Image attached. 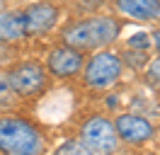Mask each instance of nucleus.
<instances>
[{
	"mask_svg": "<svg viewBox=\"0 0 160 155\" xmlns=\"http://www.w3.org/2000/svg\"><path fill=\"white\" fill-rule=\"evenodd\" d=\"M121 22L119 15L114 12H90L80 15L66 22L58 32L61 44L75 48L80 53H92L100 48H112L121 37Z\"/></svg>",
	"mask_w": 160,
	"mask_h": 155,
	"instance_id": "1",
	"label": "nucleus"
},
{
	"mask_svg": "<svg viewBox=\"0 0 160 155\" xmlns=\"http://www.w3.org/2000/svg\"><path fill=\"white\" fill-rule=\"evenodd\" d=\"M0 153L2 155H44L46 136L29 116L17 112L0 114Z\"/></svg>",
	"mask_w": 160,
	"mask_h": 155,
	"instance_id": "2",
	"label": "nucleus"
},
{
	"mask_svg": "<svg viewBox=\"0 0 160 155\" xmlns=\"http://www.w3.org/2000/svg\"><path fill=\"white\" fill-rule=\"evenodd\" d=\"M124 63H121L119 51H112V48H100V51H92L85 56L82 70H80V80L82 85L92 90V92H104L114 87L124 75Z\"/></svg>",
	"mask_w": 160,
	"mask_h": 155,
	"instance_id": "3",
	"label": "nucleus"
},
{
	"mask_svg": "<svg viewBox=\"0 0 160 155\" xmlns=\"http://www.w3.org/2000/svg\"><path fill=\"white\" fill-rule=\"evenodd\" d=\"M5 73H8L12 92H15V97H17L20 102L39 99V97L49 90V82H51L44 63H41V61H34V58L12 61L10 66L5 68Z\"/></svg>",
	"mask_w": 160,
	"mask_h": 155,
	"instance_id": "4",
	"label": "nucleus"
},
{
	"mask_svg": "<svg viewBox=\"0 0 160 155\" xmlns=\"http://www.w3.org/2000/svg\"><path fill=\"white\" fill-rule=\"evenodd\" d=\"M80 143L92 155H117L119 153V138L114 131V121L104 114H90L78 131Z\"/></svg>",
	"mask_w": 160,
	"mask_h": 155,
	"instance_id": "5",
	"label": "nucleus"
},
{
	"mask_svg": "<svg viewBox=\"0 0 160 155\" xmlns=\"http://www.w3.org/2000/svg\"><path fill=\"white\" fill-rule=\"evenodd\" d=\"M20 10L24 19V29H27V39H39L51 34L63 17V8L53 0H34V2L22 5Z\"/></svg>",
	"mask_w": 160,
	"mask_h": 155,
	"instance_id": "6",
	"label": "nucleus"
},
{
	"mask_svg": "<svg viewBox=\"0 0 160 155\" xmlns=\"http://www.w3.org/2000/svg\"><path fill=\"white\" fill-rule=\"evenodd\" d=\"M82 63H85V53H80V51L66 46V44H61V41L53 44V46L46 51V56H44L46 73H49V78H56V80L80 78Z\"/></svg>",
	"mask_w": 160,
	"mask_h": 155,
	"instance_id": "7",
	"label": "nucleus"
},
{
	"mask_svg": "<svg viewBox=\"0 0 160 155\" xmlns=\"http://www.w3.org/2000/svg\"><path fill=\"white\" fill-rule=\"evenodd\" d=\"M114 131H117V138L119 143L126 145H143L155 138V126L150 124L146 116L133 114V112H121L114 119Z\"/></svg>",
	"mask_w": 160,
	"mask_h": 155,
	"instance_id": "8",
	"label": "nucleus"
},
{
	"mask_svg": "<svg viewBox=\"0 0 160 155\" xmlns=\"http://www.w3.org/2000/svg\"><path fill=\"white\" fill-rule=\"evenodd\" d=\"M114 10L133 22H160V0H114Z\"/></svg>",
	"mask_w": 160,
	"mask_h": 155,
	"instance_id": "9",
	"label": "nucleus"
},
{
	"mask_svg": "<svg viewBox=\"0 0 160 155\" xmlns=\"http://www.w3.org/2000/svg\"><path fill=\"white\" fill-rule=\"evenodd\" d=\"M27 39L24 19H22L20 8H2L0 10V44L15 46Z\"/></svg>",
	"mask_w": 160,
	"mask_h": 155,
	"instance_id": "10",
	"label": "nucleus"
},
{
	"mask_svg": "<svg viewBox=\"0 0 160 155\" xmlns=\"http://www.w3.org/2000/svg\"><path fill=\"white\" fill-rule=\"evenodd\" d=\"M17 102H20V99H17V97H15V92H12L5 68H0V114L12 112V109L17 107Z\"/></svg>",
	"mask_w": 160,
	"mask_h": 155,
	"instance_id": "11",
	"label": "nucleus"
},
{
	"mask_svg": "<svg viewBox=\"0 0 160 155\" xmlns=\"http://www.w3.org/2000/svg\"><path fill=\"white\" fill-rule=\"evenodd\" d=\"M119 56H121L124 68H131V70H143V68L148 66V61H150L146 51H136V48H124Z\"/></svg>",
	"mask_w": 160,
	"mask_h": 155,
	"instance_id": "12",
	"label": "nucleus"
},
{
	"mask_svg": "<svg viewBox=\"0 0 160 155\" xmlns=\"http://www.w3.org/2000/svg\"><path fill=\"white\" fill-rule=\"evenodd\" d=\"M53 155H92V153L80 143V138H68L53 148Z\"/></svg>",
	"mask_w": 160,
	"mask_h": 155,
	"instance_id": "13",
	"label": "nucleus"
},
{
	"mask_svg": "<svg viewBox=\"0 0 160 155\" xmlns=\"http://www.w3.org/2000/svg\"><path fill=\"white\" fill-rule=\"evenodd\" d=\"M153 46V41H150V34L148 32H136V34H131L126 39V48H136V51H148Z\"/></svg>",
	"mask_w": 160,
	"mask_h": 155,
	"instance_id": "14",
	"label": "nucleus"
},
{
	"mask_svg": "<svg viewBox=\"0 0 160 155\" xmlns=\"http://www.w3.org/2000/svg\"><path fill=\"white\" fill-rule=\"evenodd\" d=\"M146 70V78H148V82H153V85L160 87V56L158 58H150L148 66L143 68Z\"/></svg>",
	"mask_w": 160,
	"mask_h": 155,
	"instance_id": "15",
	"label": "nucleus"
},
{
	"mask_svg": "<svg viewBox=\"0 0 160 155\" xmlns=\"http://www.w3.org/2000/svg\"><path fill=\"white\" fill-rule=\"evenodd\" d=\"M12 63V46H5V44H0V68L10 66Z\"/></svg>",
	"mask_w": 160,
	"mask_h": 155,
	"instance_id": "16",
	"label": "nucleus"
},
{
	"mask_svg": "<svg viewBox=\"0 0 160 155\" xmlns=\"http://www.w3.org/2000/svg\"><path fill=\"white\" fill-rule=\"evenodd\" d=\"M150 41H153V46L158 48V53H160V27L150 32Z\"/></svg>",
	"mask_w": 160,
	"mask_h": 155,
	"instance_id": "17",
	"label": "nucleus"
},
{
	"mask_svg": "<svg viewBox=\"0 0 160 155\" xmlns=\"http://www.w3.org/2000/svg\"><path fill=\"white\" fill-rule=\"evenodd\" d=\"M5 2H8V0H0V10H2V5H5Z\"/></svg>",
	"mask_w": 160,
	"mask_h": 155,
	"instance_id": "18",
	"label": "nucleus"
},
{
	"mask_svg": "<svg viewBox=\"0 0 160 155\" xmlns=\"http://www.w3.org/2000/svg\"><path fill=\"white\" fill-rule=\"evenodd\" d=\"M53 2H58V0H53Z\"/></svg>",
	"mask_w": 160,
	"mask_h": 155,
	"instance_id": "19",
	"label": "nucleus"
},
{
	"mask_svg": "<svg viewBox=\"0 0 160 155\" xmlns=\"http://www.w3.org/2000/svg\"><path fill=\"white\" fill-rule=\"evenodd\" d=\"M112 2H114V0H112Z\"/></svg>",
	"mask_w": 160,
	"mask_h": 155,
	"instance_id": "20",
	"label": "nucleus"
}]
</instances>
